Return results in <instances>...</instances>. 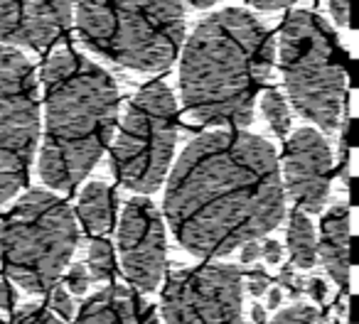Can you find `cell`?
I'll list each match as a JSON object with an SVG mask.
<instances>
[{
    "mask_svg": "<svg viewBox=\"0 0 359 324\" xmlns=\"http://www.w3.org/2000/svg\"><path fill=\"white\" fill-rule=\"evenodd\" d=\"M241 283V270L229 263L177 270L163 290L165 324H246Z\"/></svg>",
    "mask_w": 359,
    "mask_h": 324,
    "instance_id": "9c48e42d",
    "label": "cell"
},
{
    "mask_svg": "<svg viewBox=\"0 0 359 324\" xmlns=\"http://www.w3.org/2000/svg\"><path fill=\"white\" fill-rule=\"evenodd\" d=\"M76 214H79L81 224L86 231L94 236H106L114 229L116 219V197L109 185L104 182H89L81 190L79 204H76Z\"/></svg>",
    "mask_w": 359,
    "mask_h": 324,
    "instance_id": "9a60e30c",
    "label": "cell"
},
{
    "mask_svg": "<svg viewBox=\"0 0 359 324\" xmlns=\"http://www.w3.org/2000/svg\"><path fill=\"white\" fill-rule=\"evenodd\" d=\"M261 111H264L266 120H269L271 130H273L278 138H283L290 130V111H288V101L280 91L269 89L261 99Z\"/></svg>",
    "mask_w": 359,
    "mask_h": 324,
    "instance_id": "e0dca14e",
    "label": "cell"
},
{
    "mask_svg": "<svg viewBox=\"0 0 359 324\" xmlns=\"http://www.w3.org/2000/svg\"><path fill=\"white\" fill-rule=\"evenodd\" d=\"M280 300H283V293H280L278 288H273V290L269 293V307H271V309H278V307H280Z\"/></svg>",
    "mask_w": 359,
    "mask_h": 324,
    "instance_id": "f546056e",
    "label": "cell"
},
{
    "mask_svg": "<svg viewBox=\"0 0 359 324\" xmlns=\"http://www.w3.org/2000/svg\"><path fill=\"white\" fill-rule=\"evenodd\" d=\"M269 285H271V280L264 270H251V273H246V288H249V293L254 295V297H261V295L269 290Z\"/></svg>",
    "mask_w": 359,
    "mask_h": 324,
    "instance_id": "603a6c76",
    "label": "cell"
},
{
    "mask_svg": "<svg viewBox=\"0 0 359 324\" xmlns=\"http://www.w3.org/2000/svg\"><path fill=\"white\" fill-rule=\"evenodd\" d=\"M177 143V104L163 81L143 86L130 101L111 148L116 180L138 195L163 187Z\"/></svg>",
    "mask_w": 359,
    "mask_h": 324,
    "instance_id": "52a82bcc",
    "label": "cell"
},
{
    "mask_svg": "<svg viewBox=\"0 0 359 324\" xmlns=\"http://www.w3.org/2000/svg\"><path fill=\"white\" fill-rule=\"evenodd\" d=\"M50 293H52V300H50L52 309L65 319L74 317V300L69 297V293H65V288H52Z\"/></svg>",
    "mask_w": 359,
    "mask_h": 324,
    "instance_id": "7402d4cb",
    "label": "cell"
},
{
    "mask_svg": "<svg viewBox=\"0 0 359 324\" xmlns=\"http://www.w3.org/2000/svg\"><path fill=\"white\" fill-rule=\"evenodd\" d=\"M15 304H18V290L13 288L11 280H0V309L11 312V309H15Z\"/></svg>",
    "mask_w": 359,
    "mask_h": 324,
    "instance_id": "cb8c5ba5",
    "label": "cell"
},
{
    "mask_svg": "<svg viewBox=\"0 0 359 324\" xmlns=\"http://www.w3.org/2000/svg\"><path fill=\"white\" fill-rule=\"evenodd\" d=\"M74 324H160L155 309L138 293L111 285L94 293L79 309Z\"/></svg>",
    "mask_w": 359,
    "mask_h": 324,
    "instance_id": "4fadbf2b",
    "label": "cell"
},
{
    "mask_svg": "<svg viewBox=\"0 0 359 324\" xmlns=\"http://www.w3.org/2000/svg\"><path fill=\"white\" fill-rule=\"evenodd\" d=\"M15 324H62V319L42 304H25L22 309H18Z\"/></svg>",
    "mask_w": 359,
    "mask_h": 324,
    "instance_id": "ffe728a7",
    "label": "cell"
},
{
    "mask_svg": "<svg viewBox=\"0 0 359 324\" xmlns=\"http://www.w3.org/2000/svg\"><path fill=\"white\" fill-rule=\"evenodd\" d=\"M269 324H334V322H330L320 309L310 307V304H293L288 309H280Z\"/></svg>",
    "mask_w": 359,
    "mask_h": 324,
    "instance_id": "d6986e66",
    "label": "cell"
},
{
    "mask_svg": "<svg viewBox=\"0 0 359 324\" xmlns=\"http://www.w3.org/2000/svg\"><path fill=\"white\" fill-rule=\"evenodd\" d=\"M0 324H3V319H0Z\"/></svg>",
    "mask_w": 359,
    "mask_h": 324,
    "instance_id": "d6a6232c",
    "label": "cell"
},
{
    "mask_svg": "<svg viewBox=\"0 0 359 324\" xmlns=\"http://www.w3.org/2000/svg\"><path fill=\"white\" fill-rule=\"evenodd\" d=\"M40 143V84L25 55L0 47V204L30 180Z\"/></svg>",
    "mask_w": 359,
    "mask_h": 324,
    "instance_id": "ba28073f",
    "label": "cell"
},
{
    "mask_svg": "<svg viewBox=\"0 0 359 324\" xmlns=\"http://www.w3.org/2000/svg\"><path fill=\"white\" fill-rule=\"evenodd\" d=\"M74 8L65 0L55 3H0V47L18 45L47 50L72 25Z\"/></svg>",
    "mask_w": 359,
    "mask_h": 324,
    "instance_id": "7c38bea8",
    "label": "cell"
},
{
    "mask_svg": "<svg viewBox=\"0 0 359 324\" xmlns=\"http://www.w3.org/2000/svg\"><path fill=\"white\" fill-rule=\"evenodd\" d=\"M283 216L278 157L261 135L202 133L170 172L165 219L177 244L197 258H224L273 231Z\"/></svg>",
    "mask_w": 359,
    "mask_h": 324,
    "instance_id": "6da1fadb",
    "label": "cell"
},
{
    "mask_svg": "<svg viewBox=\"0 0 359 324\" xmlns=\"http://www.w3.org/2000/svg\"><path fill=\"white\" fill-rule=\"evenodd\" d=\"M116 241L126 278L140 293L158 290L165 273V224L153 202L135 197L126 204Z\"/></svg>",
    "mask_w": 359,
    "mask_h": 324,
    "instance_id": "30bf717a",
    "label": "cell"
},
{
    "mask_svg": "<svg viewBox=\"0 0 359 324\" xmlns=\"http://www.w3.org/2000/svg\"><path fill=\"white\" fill-rule=\"evenodd\" d=\"M192 6L195 8H210V6H215V3H212V0H202V3H192Z\"/></svg>",
    "mask_w": 359,
    "mask_h": 324,
    "instance_id": "1f68e13d",
    "label": "cell"
},
{
    "mask_svg": "<svg viewBox=\"0 0 359 324\" xmlns=\"http://www.w3.org/2000/svg\"><path fill=\"white\" fill-rule=\"evenodd\" d=\"M76 241L79 231L69 204L45 190H30L0 226L6 275L25 293H50L69 265Z\"/></svg>",
    "mask_w": 359,
    "mask_h": 324,
    "instance_id": "8992f818",
    "label": "cell"
},
{
    "mask_svg": "<svg viewBox=\"0 0 359 324\" xmlns=\"http://www.w3.org/2000/svg\"><path fill=\"white\" fill-rule=\"evenodd\" d=\"M114 270H116V260H114V248H111L109 241H106V239L91 241V246H89V268H86L89 278L104 283V280L114 278Z\"/></svg>",
    "mask_w": 359,
    "mask_h": 324,
    "instance_id": "ac0fdd59",
    "label": "cell"
},
{
    "mask_svg": "<svg viewBox=\"0 0 359 324\" xmlns=\"http://www.w3.org/2000/svg\"><path fill=\"white\" fill-rule=\"evenodd\" d=\"M254 322L256 324H266V312H264V307H259V304L254 307Z\"/></svg>",
    "mask_w": 359,
    "mask_h": 324,
    "instance_id": "4dcf8cb0",
    "label": "cell"
},
{
    "mask_svg": "<svg viewBox=\"0 0 359 324\" xmlns=\"http://www.w3.org/2000/svg\"><path fill=\"white\" fill-rule=\"evenodd\" d=\"M40 81L47 115L37 172L52 190H74L114 138L118 89L109 71L72 50L55 52Z\"/></svg>",
    "mask_w": 359,
    "mask_h": 324,
    "instance_id": "3957f363",
    "label": "cell"
},
{
    "mask_svg": "<svg viewBox=\"0 0 359 324\" xmlns=\"http://www.w3.org/2000/svg\"><path fill=\"white\" fill-rule=\"evenodd\" d=\"M330 175H332V153L327 140L315 128H300L285 143L283 177L290 199L298 211L320 214L330 197Z\"/></svg>",
    "mask_w": 359,
    "mask_h": 324,
    "instance_id": "8fae6325",
    "label": "cell"
},
{
    "mask_svg": "<svg viewBox=\"0 0 359 324\" xmlns=\"http://www.w3.org/2000/svg\"><path fill=\"white\" fill-rule=\"evenodd\" d=\"M261 255H264V260H266V263H271V265L280 263V258H283V246H280L278 241L269 239L264 246H261Z\"/></svg>",
    "mask_w": 359,
    "mask_h": 324,
    "instance_id": "484cf974",
    "label": "cell"
},
{
    "mask_svg": "<svg viewBox=\"0 0 359 324\" xmlns=\"http://www.w3.org/2000/svg\"><path fill=\"white\" fill-rule=\"evenodd\" d=\"M74 20L91 52L135 71L168 69L185 37V6L170 0L79 3Z\"/></svg>",
    "mask_w": 359,
    "mask_h": 324,
    "instance_id": "277c9868",
    "label": "cell"
},
{
    "mask_svg": "<svg viewBox=\"0 0 359 324\" xmlns=\"http://www.w3.org/2000/svg\"><path fill=\"white\" fill-rule=\"evenodd\" d=\"M239 251H241V263H254V260L261 255V246L256 244V241H251V244H244Z\"/></svg>",
    "mask_w": 359,
    "mask_h": 324,
    "instance_id": "f1b7e54d",
    "label": "cell"
},
{
    "mask_svg": "<svg viewBox=\"0 0 359 324\" xmlns=\"http://www.w3.org/2000/svg\"><path fill=\"white\" fill-rule=\"evenodd\" d=\"M308 293L313 300H325V295H327V285H325V280H320V278H310L308 280Z\"/></svg>",
    "mask_w": 359,
    "mask_h": 324,
    "instance_id": "83f0119b",
    "label": "cell"
},
{
    "mask_svg": "<svg viewBox=\"0 0 359 324\" xmlns=\"http://www.w3.org/2000/svg\"><path fill=\"white\" fill-rule=\"evenodd\" d=\"M273 64L276 42L269 30L249 10L224 8L205 17L182 50V104L205 125L246 128Z\"/></svg>",
    "mask_w": 359,
    "mask_h": 324,
    "instance_id": "7a4b0ae2",
    "label": "cell"
},
{
    "mask_svg": "<svg viewBox=\"0 0 359 324\" xmlns=\"http://www.w3.org/2000/svg\"><path fill=\"white\" fill-rule=\"evenodd\" d=\"M65 283H67V288H69L74 295H84L86 290H89L91 278H89V273H86L84 265H81V263H74L69 270H67Z\"/></svg>",
    "mask_w": 359,
    "mask_h": 324,
    "instance_id": "44dd1931",
    "label": "cell"
},
{
    "mask_svg": "<svg viewBox=\"0 0 359 324\" xmlns=\"http://www.w3.org/2000/svg\"><path fill=\"white\" fill-rule=\"evenodd\" d=\"M320 258L330 278L347 288L349 285V209L344 204H334L325 214L320 229Z\"/></svg>",
    "mask_w": 359,
    "mask_h": 324,
    "instance_id": "5bb4252c",
    "label": "cell"
},
{
    "mask_svg": "<svg viewBox=\"0 0 359 324\" xmlns=\"http://www.w3.org/2000/svg\"><path fill=\"white\" fill-rule=\"evenodd\" d=\"M288 251L295 268L310 270L318 263V236L315 226L303 211L295 209L288 224Z\"/></svg>",
    "mask_w": 359,
    "mask_h": 324,
    "instance_id": "2e32d148",
    "label": "cell"
},
{
    "mask_svg": "<svg viewBox=\"0 0 359 324\" xmlns=\"http://www.w3.org/2000/svg\"><path fill=\"white\" fill-rule=\"evenodd\" d=\"M249 6H254L256 10H283V8L293 6V3H288V0H254Z\"/></svg>",
    "mask_w": 359,
    "mask_h": 324,
    "instance_id": "4316f807",
    "label": "cell"
},
{
    "mask_svg": "<svg viewBox=\"0 0 359 324\" xmlns=\"http://www.w3.org/2000/svg\"><path fill=\"white\" fill-rule=\"evenodd\" d=\"M278 57L290 104L320 130L339 128L347 74L332 27L308 10H293L278 32Z\"/></svg>",
    "mask_w": 359,
    "mask_h": 324,
    "instance_id": "5b68a950",
    "label": "cell"
},
{
    "mask_svg": "<svg viewBox=\"0 0 359 324\" xmlns=\"http://www.w3.org/2000/svg\"><path fill=\"white\" fill-rule=\"evenodd\" d=\"M330 15H332L334 25L347 27L349 25V3H344V0H332V3H330Z\"/></svg>",
    "mask_w": 359,
    "mask_h": 324,
    "instance_id": "d4e9b609",
    "label": "cell"
}]
</instances>
